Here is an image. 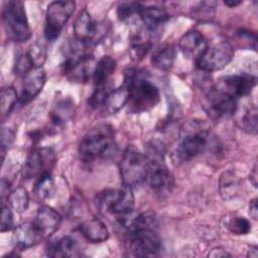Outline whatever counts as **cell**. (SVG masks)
I'll return each mask as SVG.
<instances>
[{
  "instance_id": "cell-1",
  "label": "cell",
  "mask_w": 258,
  "mask_h": 258,
  "mask_svg": "<svg viewBox=\"0 0 258 258\" xmlns=\"http://www.w3.org/2000/svg\"><path fill=\"white\" fill-rule=\"evenodd\" d=\"M123 85L128 89L129 110L133 113L146 112L154 108L160 100L157 87L146 77V74L136 68L124 72Z\"/></svg>"
},
{
  "instance_id": "cell-2",
  "label": "cell",
  "mask_w": 258,
  "mask_h": 258,
  "mask_svg": "<svg viewBox=\"0 0 258 258\" xmlns=\"http://www.w3.org/2000/svg\"><path fill=\"white\" fill-rule=\"evenodd\" d=\"M115 148V133L112 126L100 124L90 129L79 144V156L84 162H93L107 157Z\"/></svg>"
},
{
  "instance_id": "cell-3",
  "label": "cell",
  "mask_w": 258,
  "mask_h": 258,
  "mask_svg": "<svg viewBox=\"0 0 258 258\" xmlns=\"http://www.w3.org/2000/svg\"><path fill=\"white\" fill-rule=\"evenodd\" d=\"M215 145L217 144L214 142L209 127L203 122L194 121L182 129L176 155L180 160H189Z\"/></svg>"
},
{
  "instance_id": "cell-4",
  "label": "cell",
  "mask_w": 258,
  "mask_h": 258,
  "mask_svg": "<svg viewBox=\"0 0 258 258\" xmlns=\"http://www.w3.org/2000/svg\"><path fill=\"white\" fill-rule=\"evenodd\" d=\"M147 169L145 182L155 192L167 194L173 186V177L164 161V149L160 142L153 141L145 153Z\"/></svg>"
},
{
  "instance_id": "cell-5",
  "label": "cell",
  "mask_w": 258,
  "mask_h": 258,
  "mask_svg": "<svg viewBox=\"0 0 258 258\" xmlns=\"http://www.w3.org/2000/svg\"><path fill=\"white\" fill-rule=\"evenodd\" d=\"M101 212L114 216L123 227L133 215L134 196L132 188L124 186L120 189H107L97 198Z\"/></svg>"
},
{
  "instance_id": "cell-6",
  "label": "cell",
  "mask_w": 258,
  "mask_h": 258,
  "mask_svg": "<svg viewBox=\"0 0 258 258\" xmlns=\"http://www.w3.org/2000/svg\"><path fill=\"white\" fill-rule=\"evenodd\" d=\"M2 20L7 36L17 42H24L31 36L24 4L21 1H7L3 5Z\"/></svg>"
},
{
  "instance_id": "cell-7",
  "label": "cell",
  "mask_w": 258,
  "mask_h": 258,
  "mask_svg": "<svg viewBox=\"0 0 258 258\" xmlns=\"http://www.w3.org/2000/svg\"><path fill=\"white\" fill-rule=\"evenodd\" d=\"M120 176L124 186L133 187L145 181L147 160L145 154L133 146L128 147L121 158Z\"/></svg>"
},
{
  "instance_id": "cell-8",
  "label": "cell",
  "mask_w": 258,
  "mask_h": 258,
  "mask_svg": "<svg viewBox=\"0 0 258 258\" xmlns=\"http://www.w3.org/2000/svg\"><path fill=\"white\" fill-rule=\"evenodd\" d=\"M76 8L74 1H53L47 6L44 35L48 41L56 39Z\"/></svg>"
},
{
  "instance_id": "cell-9",
  "label": "cell",
  "mask_w": 258,
  "mask_h": 258,
  "mask_svg": "<svg viewBox=\"0 0 258 258\" xmlns=\"http://www.w3.org/2000/svg\"><path fill=\"white\" fill-rule=\"evenodd\" d=\"M130 250L137 257L156 256L161 249V240L155 228H138L128 232Z\"/></svg>"
},
{
  "instance_id": "cell-10",
  "label": "cell",
  "mask_w": 258,
  "mask_h": 258,
  "mask_svg": "<svg viewBox=\"0 0 258 258\" xmlns=\"http://www.w3.org/2000/svg\"><path fill=\"white\" fill-rule=\"evenodd\" d=\"M233 57V46L227 41H220L212 46H208L206 51L196 61L200 70L212 73L224 69Z\"/></svg>"
},
{
  "instance_id": "cell-11",
  "label": "cell",
  "mask_w": 258,
  "mask_h": 258,
  "mask_svg": "<svg viewBox=\"0 0 258 258\" xmlns=\"http://www.w3.org/2000/svg\"><path fill=\"white\" fill-rule=\"evenodd\" d=\"M203 107L210 118L219 120L235 114L237 100L216 87L207 93Z\"/></svg>"
},
{
  "instance_id": "cell-12",
  "label": "cell",
  "mask_w": 258,
  "mask_h": 258,
  "mask_svg": "<svg viewBox=\"0 0 258 258\" xmlns=\"http://www.w3.org/2000/svg\"><path fill=\"white\" fill-rule=\"evenodd\" d=\"M256 85V77L249 74H238L227 76L220 80L218 89L235 98L248 96Z\"/></svg>"
},
{
  "instance_id": "cell-13",
  "label": "cell",
  "mask_w": 258,
  "mask_h": 258,
  "mask_svg": "<svg viewBox=\"0 0 258 258\" xmlns=\"http://www.w3.org/2000/svg\"><path fill=\"white\" fill-rule=\"evenodd\" d=\"M54 154L50 149L38 148L33 149L27 156L23 165L22 175L24 178H32L39 176L45 171H49L48 168L54 162Z\"/></svg>"
},
{
  "instance_id": "cell-14",
  "label": "cell",
  "mask_w": 258,
  "mask_h": 258,
  "mask_svg": "<svg viewBox=\"0 0 258 258\" xmlns=\"http://www.w3.org/2000/svg\"><path fill=\"white\" fill-rule=\"evenodd\" d=\"M61 223L60 215L49 206H41L38 208L35 218L32 221L33 226L39 233L42 239L52 236Z\"/></svg>"
},
{
  "instance_id": "cell-15",
  "label": "cell",
  "mask_w": 258,
  "mask_h": 258,
  "mask_svg": "<svg viewBox=\"0 0 258 258\" xmlns=\"http://www.w3.org/2000/svg\"><path fill=\"white\" fill-rule=\"evenodd\" d=\"M23 78L24 79L19 101L21 104H26L41 92L45 84L46 76L42 68H34Z\"/></svg>"
},
{
  "instance_id": "cell-16",
  "label": "cell",
  "mask_w": 258,
  "mask_h": 258,
  "mask_svg": "<svg viewBox=\"0 0 258 258\" xmlns=\"http://www.w3.org/2000/svg\"><path fill=\"white\" fill-rule=\"evenodd\" d=\"M178 46L187 58L197 60L208 48V42L200 31L190 30L181 36Z\"/></svg>"
},
{
  "instance_id": "cell-17",
  "label": "cell",
  "mask_w": 258,
  "mask_h": 258,
  "mask_svg": "<svg viewBox=\"0 0 258 258\" xmlns=\"http://www.w3.org/2000/svg\"><path fill=\"white\" fill-rule=\"evenodd\" d=\"M96 63H94V57L90 54L72 64L63 66L62 72L67 78L74 83H86L92 78Z\"/></svg>"
},
{
  "instance_id": "cell-18",
  "label": "cell",
  "mask_w": 258,
  "mask_h": 258,
  "mask_svg": "<svg viewBox=\"0 0 258 258\" xmlns=\"http://www.w3.org/2000/svg\"><path fill=\"white\" fill-rule=\"evenodd\" d=\"M169 15L161 7L158 6H148L144 7L140 13V20L142 26L151 34L154 35L168 20Z\"/></svg>"
},
{
  "instance_id": "cell-19",
  "label": "cell",
  "mask_w": 258,
  "mask_h": 258,
  "mask_svg": "<svg viewBox=\"0 0 258 258\" xmlns=\"http://www.w3.org/2000/svg\"><path fill=\"white\" fill-rule=\"evenodd\" d=\"M97 31V23L92 18L91 14L85 9L82 10L74 24L75 38L83 42L89 43L95 38Z\"/></svg>"
},
{
  "instance_id": "cell-20",
  "label": "cell",
  "mask_w": 258,
  "mask_h": 258,
  "mask_svg": "<svg viewBox=\"0 0 258 258\" xmlns=\"http://www.w3.org/2000/svg\"><path fill=\"white\" fill-rule=\"evenodd\" d=\"M12 240L17 249L24 250L36 245L42 238L31 222L18 226L13 232Z\"/></svg>"
},
{
  "instance_id": "cell-21",
  "label": "cell",
  "mask_w": 258,
  "mask_h": 258,
  "mask_svg": "<svg viewBox=\"0 0 258 258\" xmlns=\"http://www.w3.org/2000/svg\"><path fill=\"white\" fill-rule=\"evenodd\" d=\"M83 237L91 243L105 242L109 238V231L106 225L99 219L93 218L80 226Z\"/></svg>"
},
{
  "instance_id": "cell-22",
  "label": "cell",
  "mask_w": 258,
  "mask_h": 258,
  "mask_svg": "<svg viewBox=\"0 0 258 258\" xmlns=\"http://www.w3.org/2000/svg\"><path fill=\"white\" fill-rule=\"evenodd\" d=\"M47 255L51 257H77L81 255L78 240L72 236H66L52 243L47 249Z\"/></svg>"
},
{
  "instance_id": "cell-23",
  "label": "cell",
  "mask_w": 258,
  "mask_h": 258,
  "mask_svg": "<svg viewBox=\"0 0 258 258\" xmlns=\"http://www.w3.org/2000/svg\"><path fill=\"white\" fill-rule=\"evenodd\" d=\"M241 182L235 172L225 170L219 177V192L223 200L230 201L239 195Z\"/></svg>"
},
{
  "instance_id": "cell-24",
  "label": "cell",
  "mask_w": 258,
  "mask_h": 258,
  "mask_svg": "<svg viewBox=\"0 0 258 258\" xmlns=\"http://www.w3.org/2000/svg\"><path fill=\"white\" fill-rule=\"evenodd\" d=\"M116 69V61L110 55H104L96 63L92 80L95 86H101L109 83L110 77L113 75Z\"/></svg>"
},
{
  "instance_id": "cell-25",
  "label": "cell",
  "mask_w": 258,
  "mask_h": 258,
  "mask_svg": "<svg viewBox=\"0 0 258 258\" xmlns=\"http://www.w3.org/2000/svg\"><path fill=\"white\" fill-rule=\"evenodd\" d=\"M174 59L175 47L172 44H164L153 52L151 63L160 71H168L172 68Z\"/></svg>"
},
{
  "instance_id": "cell-26",
  "label": "cell",
  "mask_w": 258,
  "mask_h": 258,
  "mask_svg": "<svg viewBox=\"0 0 258 258\" xmlns=\"http://www.w3.org/2000/svg\"><path fill=\"white\" fill-rule=\"evenodd\" d=\"M75 106L74 102L70 98H63L58 100L50 113V117L52 122L55 125H63L69 122L74 115Z\"/></svg>"
},
{
  "instance_id": "cell-27",
  "label": "cell",
  "mask_w": 258,
  "mask_h": 258,
  "mask_svg": "<svg viewBox=\"0 0 258 258\" xmlns=\"http://www.w3.org/2000/svg\"><path fill=\"white\" fill-rule=\"evenodd\" d=\"M129 99V92L128 89L122 85L120 88H117L115 90H112L104 104V107L106 108L108 113H116L118 112L125 104L128 103Z\"/></svg>"
},
{
  "instance_id": "cell-28",
  "label": "cell",
  "mask_w": 258,
  "mask_h": 258,
  "mask_svg": "<svg viewBox=\"0 0 258 258\" xmlns=\"http://www.w3.org/2000/svg\"><path fill=\"white\" fill-rule=\"evenodd\" d=\"M33 192L36 199L40 201L47 200L53 195L54 181H53V178L51 177L50 171H45L37 177Z\"/></svg>"
},
{
  "instance_id": "cell-29",
  "label": "cell",
  "mask_w": 258,
  "mask_h": 258,
  "mask_svg": "<svg viewBox=\"0 0 258 258\" xmlns=\"http://www.w3.org/2000/svg\"><path fill=\"white\" fill-rule=\"evenodd\" d=\"M225 227L234 235H247L251 232V223L243 216L230 214L225 219Z\"/></svg>"
},
{
  "instance_id": "cell-30",
  "label": "cell",
  "mask_w": 258,
  "mask_h": 258,
  "mask_svg": "<svg viewBox=\"0 0 258 258\" xmlns=\"http://www.w3.org/2000/svg\"><path fill=\"white\" fill-rule=\"evenodd\" d=\"M8 203L17 213H23L29 205V195L23 186H18L8 196Z\"/></svg>"
},
{
  "instance_id": "cell-31",
  "label": "cell",
  "mask_w": 258,
  "mask_h": 258,
  "mask_svg": "<svg viewBox=\"0 0 258 258\" xmlns=\"http://www.w3.org/2000/svg\"><path fill=\"white\" fill-rule=\"evenodd\" d=\"M239 126L242 130L250 134L257 132V108L254 104L246 108L243 115L239 118Z\"/></svg>"
},
{
  "instance_id": "cell-32",
  "label": "cell",
  "mask_w": 258,
  "mask_h": 258,
  "mask_svg": "<svg viewBox=\"0 0 258 258\" xmlns=\"http://www.w3.org/2000/svg\"><path fill=\"white\" fill-rule=\"evenodd\" d=\"M143 6L138 2H124L118 5L117 15L121 21H130L135 18H140V13Z\"/></svg>"
},
{
  "instance_id": "cell-33",
  "label": "cell",
  "mask_w": 258,
  "mask_h": 258,
  "mask_svg": "<svg viewBox=\"0 0 258 258\" xmlns=\"http://www.w3.org/2000/svg\"><path fill=\"white\" fill-rule=\"evenodd\" d=\"M18 96L16 91L12 87H5L1 92V115L2 118L7 116L14 108Z\"/></svg>"
},
{
  "instance_id": "cell-34",
  "label": "cell",
  "mask_w": 258,
  "mask_h": 258,
  "mask_svg": "<svg viewBox=\"0 0 258 258\" xmlns=\"http://www.w3.org/2000/svg\"><path fill=\"white\" fill-rule=\"evenodd\" d=\"M112 90L113 89H111V86L109 85V83L101 86H96L94 92L92 93L91 97L88 100V105L92 109H97L101 106H104L106 99Z\"/></svg>"
},
{
  "instance_id": "cell-35",
  "label": "cell",
  "mask_w": 258,
  "mask_h": 258,
  "mask_svg": "<svg viewBox=\"0 0 258 258\" xmlns=\"http://www.w3.org/2000/svg\"><path fill=\"white\" fill-rule=\"evenodd\" d=\"M27 53L34 68H42L46 58V46L42 41H36L31 44Z\"/></svg>"
},
{
  "instance_id": "cell-36",
  "label": "cell",
  "mask_w": 258,
  "mask_h": 258,
  "mask_svg": "<svg viewBox=\"0 0 258 258\" xmlns=\"http://www.w3.org/2000/svg\"><path fill=\"white\" fill-rule=\"evenodd\" d=\"M32 69H34V66H33L28 53H22L17 56L15 63H14V72L16 75L24 77Z\"/></svg>"
},
{
  "instance_id": "cell-37",
  "label": "cell",
  "mask_w": 258,
  "mask_h": 258,
  "mask_svg": "<svg viewBox=\"0 0 258 258\" xmlns=\"http://www.w3.org/2000/svg\"><path fill=\"white\" fill-rule=\"evenodd\" d=\"M14 224L13 220V214L9 207L2 206V212H1V224H0V231L6 232L12 229Z\"/></svg>"
},
{
  "instance_id": "cell-38",
  "label": "cell",
  "mask_w": 258,
  "mask_h": 258,
  "mask_svg": "<svg viewBox=\"0 0 258 258\" xmlns=\"http://www.w3.org/2000/svg\"><path fill=\"white\" fill-rule=\"evenodd\" d=\"M14 134L12 133L11 130L3 128L2 130V134H1V147H2V152L4 153V151L9 147V145L12 143Z\"/></svg>"
},
{
  "instance_id": "cell-39",
  "label": "cell",
  "mask_w": 258,
  "mask_h": 258,
  "mask_svg": "<svg viewBox=\"0 0 258 258\" xmlns=\"http://www.w3.org/2000/svg\"><path fill=\"white\" fill-rule=\"evenodd\" d=\"M229 256H231V254L228 253L224 248H221V247H216V248L212 249V251L209 253V257H214V258L229 257Z\"/></svg>"
},
{
  "instance_id": "cell-40",
  "label": "cell",
  "mask_w": 258,
  "mask_h": 258,
  "mask_svg": "<svg viewBox=\"0 0 258 258\" xmlns=\"http://www.w3.org/2000/svg\"><path fill=\"white\" fill-rule=\"evenodd\" d=\"M249 214L254 219L257 220L258 216V207H257V199H253L249 204Z\"/></svg>"
},
{
  "instance_id": "cell-41",
  "label": "cell",
  "mask_w": 258,
  "mask_h": 258,
  "mask_svg": "<svg viewBox=\"0 0 258 258\" xmlns=\"http://www.w3.org/2000/svg\"><path fill=\"white\" fill-rule=\"evenodd\" d=\"M9 190H10L9 181L5 178H2V180H1V197L4 198L5 196H7V198H8V196L10 194Z\"/></svg>"
},
{
  "instance_id": "cell-42",
  "label": "cell",
  "mask_w": 258,
  "mask_h": 258,
  "mask_svg": "<svg viewBox=\"0 0 258 258\" xmlns=\"http://www.w3.org/2000/svg\"><path fill=\"white\" fill-rule=\"evenodd\" d=\"M249 179H250V182L252 183V185L254 187H256L257 186V164L256 163L254 164V167H253L252 171L250 172Z\"/></svg>"
},
{
  "instance_id": "cell-43",
  "label": "cell",
  "mask_w": 258,
  "mask_h": 258,
  "mask_svg": "<svg viewBox=\"0 0 258 258\" xmlns=\"http://www.w3.org/2000/svg\"><path fill=\"white\" fill-rule=\"evenodd\" d=\"M241 3H242V1H240V0H227V1H224V4L226 6H228V7H231V8L236 7V6L240 5Z\"/></svg>"
}]
</instances>
